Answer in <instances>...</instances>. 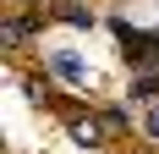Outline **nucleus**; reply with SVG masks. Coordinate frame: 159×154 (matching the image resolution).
Segmentation results:
<instances>
[{
  "mask_svg": "<svg viewBox=\"0 0 159 154\" xmlns=\"http://www.w3.org/2000/svg\"><path fill=\"white\" fill-rule=\"evenodd\" d=\"M66 22H71V28H93V11H88L82 0H71V6H66Z\"/></svg>",
  "mask_w": 159,
  "mask_h": 154,
  "instance_id": "obj_2",
  "label": "nucleus"
},
{
  "mask_svg": "<svg viewBox=\"0 0 159 154\" xmlns=\"http://www.w3.org/2000/svg\"><path fill=\"white\" fill-rule=\"evenodd\" d=\"M143 132H148V138H159V105L143 110Z\"/></svg>",
  "mask_w": 159,
  "mask_h": 154,
  "instance_id": "obj_3",
  "label": "nucleus"
},
{
  "mask_svg": "<svg viewBox=\"0 0 159 154\" xmlns=\"http://www.w3.org/2000/svg\"><path fill=\"white\" fill-rule=\"evenodd\" d=\"M44 66L61 77V83H71V88H88V83H93V77H88V61H82L77 50H55V55H44Z\"/></svg>",
  "mask_w": 159,
  "mask_h": 154,
  "instance_id": "obj_1",
  "label": "nucleus"
}]
</instances>
